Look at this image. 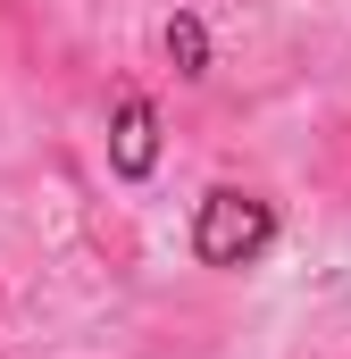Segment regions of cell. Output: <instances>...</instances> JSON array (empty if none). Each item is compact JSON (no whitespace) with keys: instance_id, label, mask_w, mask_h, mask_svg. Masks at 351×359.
I'll return each instance as SVG.
<instances>
[{"instance_id":"2","label":"cell","mask_w":351,"mask_h":359,"mask_svg":"<svg viewBox=\"0 0 351 359\" xmlns=\"http://www.w3.org/2000/svg\"><path fill=\"white\" fill-rule=\"evenodd\" d=\"M109 159H117V176H151V159H159V109H151V100H117V117H109Z\"/></svg>"},{"instance_id":"1","label":"cell","mask_w":351,"mask_h":359,"mask_svg":"<svg viewBox=\"0 0 351 359\" xmlns=\"http://www.w3.org/2000/svg\"><path fill=\"white\" fill-rule=\"evenodd\" d=\"M267 243H276V217H267V201L251 192H209L201 201V217H192V251L209 259V268H243V259H260Z\"/></svg>"},{"instance_id":"3","label":"cell","mask_w":351,"mask_h":359,"mask_svg":"<svg viewBox=\"0 0 351 359\" xmlns=\"http://www.w3.org/2000/svg\"><path fill=\"white\" fill-rule=\"evenodd\" d=\"M168 59L184 67V76L209 67V34H201V17H176V25H168Z\"/></svg>"}]
</instances>
